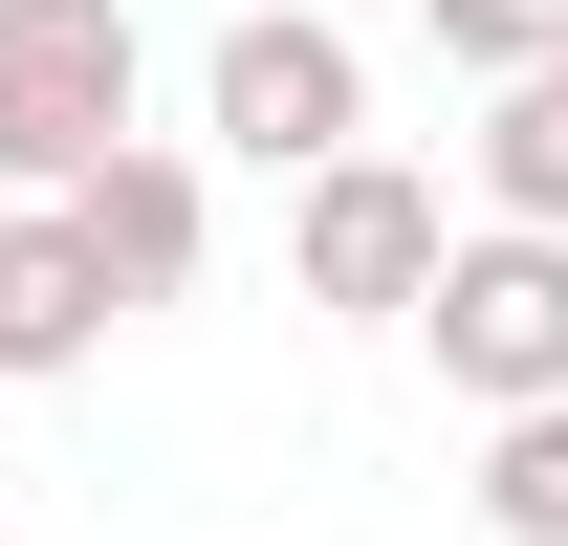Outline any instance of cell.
Wrapping results in <instances>:
<instances>
[{
    "label": "cell",
    "instance_id": "obj_4",
    "mask_svg": "<svg viewBox=\"0 0 568 546\" xmlns=\"http://www.w3.org/2000/svg\"><path fill=\"white\" fill-rule=\"evenodd\" d=\"M437 241H459V198H437L416 153H328V175L284 198V284H306L328 328H416Z\"/></svg>",
    "mask_w": 568,
    "mask_h": 546
},
{
    "label": "cell",
    "instance_id": "obj_2",
    "mask_svg": "<svg viewBox=\"0 0 568 546\" xmlns=\"http://www.w3.org/2000/svg\"><path fill=\"white\" fill-rule=\"evenodd\" d=\"M197 132L241 153V175H284V198H306L328 153H372V44L328 22V0H241V22L197 44Z\"/></svg>",
    "mask_w": 568,
    "mask_h": 546
},
{
    "label": "cell",
    "instance_id": "obj_9",
    "mask_svg": "<svg viewBox=\"0 0 568 546\" xmlns=\"http://www.w3.org/2000/svg\"><path fill=\"white\" fill-rule=\"evenodd\" d=\"M416 44H437V67H481V88H525V67L568 44V0H416Z\"/></svg>",
    "mask_w": 568,
    "mask_h": 546
},
{
    "label": "cell",
    "instance_id": "obj_3",
    "mask_svg": "<svg viewBox=\"0 0 568 546\" xmlns=\"http://www.w3.org/2000/svg\"><path fill=\"white\" fill-rule=\"evenodd\" d=\"M416 350L459 415H568V241H503V219H459L416 284Z\"/></svg>",
    "mask_w": 568,
    "mask_h": 546
},
{
    "label": "cell",
    "instance_id": "obj_10",
    "mask_svg": "<svg viewBox=\"0 0 568 546\" xmlns=\"http://www.w3.org/2000/svg\"><path fill=\"white\" fill-rule=\"evenodd\" d=\"M525 88H568V44H547V67H525Z\"/></svg>",
    "mask_w": 568,
    "mask_h": 546
},
{
    "label": "cell",
    "instance_id": "obj_5",
    "mask_svg": "<svg viewBox=\"0 0 568 546\" xmlns=\"http://www.w3.org/2000/svg\"><path fill=\"white\" fill-rule=\"evenodd\" d=\"M67 241L110 263V306H175V284L219 263V175H197L175 132H132V153H110V175L67 198Z\"/></svg>",
    "mask_w": 568,
    "mask_h": 546
},
{
    "label": "cell",
    "instance_id": "obj_8",
    "mask_svg": "<svg viewBox=\"0 0 568 546\" xmlns=\"http://www.w3.org/2000/svg\"><path fill=\"white\" fill-rule=\"evenodd\" d=\"M481 525L503 546H568V415H481Z\"/></svg>",
    "mask_w": 568,
    "mask_h": 546
},
{
    "label": "cell",
    "instance_id": "obj_11",
    "mask_svg": "<svg viewBox=\"0 0 568 546\" xmlns=\"http://www.w3.org/2000/svg\"><path fill=\"white\" fill-rule=\"evenodd\" d=\"M0 546H22V525H0Z\"/></svg>",
    "mask_w": 568,
    "mask_h": 546
},
{
    "label": "cell",
    "instance_id": "obj_7",
    "mask_svg": "<svg viewBox=\"0 0 568 546\" xmlns=\"http://www.w3.org/2000/svg\"><path fill=\"white\" fill-rule=\"evenodd\" d=\"M503 241H568V88H481V132H459Z\"/></svg>",
    "mask_w": 568,
    "mask_h": 546
},
{
    "label": "cell",
    "instance_id": "obj_6",
    "mask_svg": "<svg viewBox=\"0 0 568 546\" xmlns=\"http://www.w3.org/2000/svg\"><path fill=\"white\" fill-rule=\"evenodd\" d=\"M110 328H132V306H110V263L67 241V198H0V394H44V372H88Z\"/></svg>",
    "mask_w": 568,
    "mask_h": 546
},
{
    "label": "cell",
    "instance_id": "obj_1",
    "mask_svg": "<svg viewBox=\"0 0 568 546\" xmlns=\"http://www.w3.org/2000/svg\"><path fill=\"white\" fill-rule=\"evenodd\" d=\"M153 110L132 0H0V198H88Z\"/></svg>",
    "mask_w": 568,
    "mask_h": 546
}]
</instances>
